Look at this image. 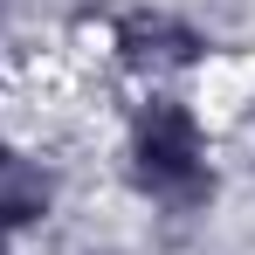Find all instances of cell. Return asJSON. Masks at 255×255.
<instances>
[{
	"label": "cell",
	"instance_id": "obj_1",
	"mask_svg": "<svg viewBox=\"0 0 255 255\" xmlns=\"http://www.w3.org/2000/svg\"><path fill=\"white\" fill-rule=\"evenodd\" d=\"M131 179L172 207H200L214 193L207 172V131L179 97H152L131 125Z\"/></svg>",
	"mask_w": 255,
	"mask_h": 255
},
{
	"label": "cell",
	"instance_id": "obj_2",
	"mask_svg": "<svg viewBox=\"0 0 255 255\" xmlns=\"http://www.w3.org/2000/svg\"><path fill=\"white\" fill-rule=\"evenodd\" d=\"M118 55L131 69H186L207 55V35L186 28L179 14H159V7H131L118 21Z\"/></svg>",
	"mask_w": 255,
	"mask_h": 255
},
{
	"label": "cell",
	"instance_id": "obj_3",
	"mask_svg": "<svg viewBox=\"0 0 255 255\" xmlns=\"http://www.w3.org/2000/svg\"><path fill=\"white\" fill-rule=\"evenodd\" d=\"M48 214V172L21 159L14 145H0V235L7 228H35Z\"/></svg>",
	"mask_w": 255,
	"mask_h": 255
},
{
	"label": "cell",
	"instance_id": "obj_4",
	"mask_svg": "<svg viewBox=\"0 0 255 255\" xmlns=\"http://www.w3.org/2000/svg\"><path fill=\"white\" fill-rule=\"evenodd\" d=\"M0 255H7V235H0Z\"/></svg>",
	"mask_w": 255,
	"mask_h": 255
}]
</instances>
